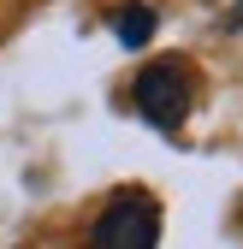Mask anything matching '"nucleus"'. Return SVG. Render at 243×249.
<instances>
[{"instance_id": "f257e3e1", "label": "nucleus", "mask_w": 243, "mask_h": 249, "mask_svg": "<svg viewBox=\"0 0 243 249\" xmlns=\"http://www.w3.org/2000/svg\"><path fill=\"white\" fill-rule=\"evenodd\" d=\"M131 101L155 131H178L196 107V77H190L184 59H148L131 83Z\"/></svg>"}, {"instance_id": "f03ea898", "label": "nucleus", "mask_w": 243, "mask_h": 249, "mask_svg": "<svg viewBox=\"0 0 243 249\" xmlns=\"http://www.w3.org/2000/svg\"><path fill=\"white\" fill-rule=\"evenodd\" d=\"M155 243H160V202L148 190H119L95 213L83 249H155Z\"/></svg>"}, {"instance_id": "7ed1b4c3", "label": "nucleus", "mask_w": 243, "mask_h": 249, "mask_svg": "<svg viewBox=\"0 0 243 249\" xmlns=\"http://www.w3.org/2000/svg\"><path fill=\"white\" fill-rule=\"evenodd\" d=\"M155 6H142V0H125V6H113V36L119 48H148L155 42Z\"/></svg>"}, {"instance_id": "20e7f679", "label": "nucleus", "mask_w": 243, "mask_h": 249, "mask_svg": "<svg viewBox=\"0 0 243 249\" xmlns=\"http://www.w3.org/2000/svg\"><path fill=\"white\" fill-rule=\"evenodd\" d=\"M226 30H231V36H243V0H237V6L226 12Z\"/></svg>"}]
</instances>
